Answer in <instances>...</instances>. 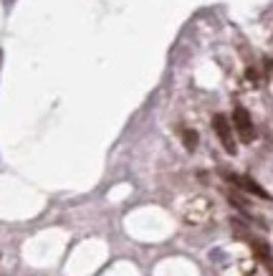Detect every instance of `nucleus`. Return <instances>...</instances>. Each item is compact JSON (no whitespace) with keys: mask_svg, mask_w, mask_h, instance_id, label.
Here are the masks:
<instances>
[{"mask_svg":"<svg viewBox=\"0 0 273 276\" xmlns=\"http://www.w3.org/2000/svg\"><path fill=\"white\" fill-rule=\"evenodd\" d=\"M212 130H215V135H217L220 144L225 147L228 155H235V152H238L235 130H233V124H230V119H228L225 114H215V117H212Z\"/></svg>","mask_w":273,"mask_h":276,"instance_id":"obj_1","label":"nucleus"},{"mask_svg":"<svg viewBox=\"0 0 273 276\" xmlns=\"http://www.w3.org/2000/svg\"><path fill=\"white\" fill-rule=\"evenodd\" d=\"M210 213H212V203H210L207 198H203V195L187 200V206L182 208V218H185L187 223H193V225L205 223V220L210 218Z\"/></svg>","mask_w":273,"mask_h":276,"instance_id":"obj_2","label":"nucleus"},{"mask_svg":"<svg viewBox=\"0 0 273 276\" xmlns=\"http://www.w3.org/2000/svg\"><path fill=\"white\" fill-rule=\"evenodd\" d=\"M233 130L238 132V137L243 139V142H253L256 139L253 119H251V114L243 107H235V112H233Z\"/></svg>","mask_w":273,"mask_h":276,"instance_id":"obj_3","label":"nucleus"},{"mask_svg":"<svg viewBox=\"0 0 273 276\" xmlns=\"http://www.w3.org/2000/svg\"><path fill=\"white\" fill-rule=\"evenodd\" d=\"M230 180L235 183V185H240L243 190H248V193H253V195H258V198H266V200H271V195L256 183V180H251V178H243V175H230Z\"/></svg>","mask_w":273,"mask_h":276,"instance_id":"obj_4","label":"nucleus"},{"mask_svg":"<svg viewBox=\"0 0 273 276\" xmlns=\"http://www.w3.org/2000/svg\"><path fill=\"white\" fill-rule=\"evenodd\" d=\"M182 142H185V147L193 152V149L198 147V132H195V130H182Z\"/></svg>","mask_w":273,"mask_h":276,"instance_id":"obj_5","label":"nucleus"},{"mask_svg":"<svg viewBox=\"0 0 273 276\" xmlns=\"http://www.w3.org/2000/svg\"><path fill=\"white\" fill-rule=\"evenodd\" d=\"M263 264H266V269H268V274L273 276V259H268V261H263Z\"/></svg>","mask_w":273,"mask_h":276,"instance_id":"obj_6","label":"nucleus"}]
</instances>
